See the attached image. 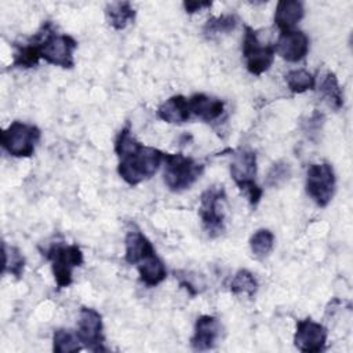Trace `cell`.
Segmentation results:
<instances>
[{"instance_id": "1", "label": "cell", "mask_w": 353, "mask_h": 353, "mask_svg": "<svg viewBox=\"0 0 353 353\" xmlns=\"http://www.w3.org/2000/svg\"><path fill=\"white\" fill-rule=\"evenodd\" d=\"M114 152L119 157L117 172L131 186L152 178L159 171L164 157V152L142 145L132 135L130 125H125L117 134Z\"/></svg>"}, {"instance_id": "2", "label": "cell", "mask_w": 353, "mask_h": 353, "mask_svg": "<svg viewBox=\"0 0 353 353\" xmlns=\"http://www.w3.org/2000/svg\"><path fill=\"white\" fill-rule=\"evenodd\" d=\"M40 47V57L46 62L72 69L74 66L73 52L77 48V41L70 34H59L51 21L43 22L39 32L32 37Z\"/></svg>"}, {"instance_id": "3", "label": "cell", "mask_w": 353, "mask_h": 353, "mask_svg": "<svg viewBox=\"0 0 353 353\" xmlns=\"http://www.w3.org/2000/svg\"><path fill=\"white\" fill-rule=\"evenodd\" d=\"M163 181L175 193L189 189L203 174L204 165L182 153H164Z\"/></svg>"}, {"instance_id": "4", "label": "cell", "mask_w": 353, "mask_h": 353, "mask_svg": "<svg viewBox=\"0 0 353 353\" xmlns=\"http://www.w3.org/2000/svg\"><path fill=\"white\" fill-rule=\"evenodd\" d=\"M226 192L223 185H212L200 196L199 215L203 229L210 237H218L225 232Z\"/></svg>"}, {"instance_id": "5", "label": "cell", "mask_w": 353, "mask_h": 353, "mask_svg": "<svg viewBox=\"0 0 353 353\" xmlns=\"http://www.w3.org/2000/svg\"><path fill=\"white\" fill-rule=\"evenodd\" d=\"M230 175L237 188L245 194L250 204L255 207L263 190L258 186L256 176V154L252 150L241 149L233 154L230 163Z\"/></svg>"}, {"instance_id": "6", "label": "cell", "mask_w": 353, "mask_h": 353, "mask_svg": "<svg viewBox=\"0 0 353 353\" xmlns=\"http://www.w3.org/2000/svg\"><path fill=\"white\" fill-rule=\"evenodd\" d=\"M58 288H66L73 281V269L83 265V251L77 244L55 243L46 251Z\"/></svg>"}, {"instance_id": "7", "label": "cell", "mask_w": 353, "mask_h": 353, "mask_svg": "<svg viewBox=\"0 0 353 353\" xmlns=\"http://www.w3.org/2000/svg\"><path fill=\"white\" fill-rule=\"evenodd\" d=\"M40 138L39 127L15 120L1 132V146L12 157H30Z\"/></svg>"}, {"instance_id": "8", "label": "cell", "mask_w": 353, "mask_h": 353, "mask_svg": "<svg viewBox=\"0 0 353 353\" xmlns=\"http://www.w3.org/2000/svg\"><path fill=\"white\" fill-rule=\"evenodd\" d=\"M336 186L334 168L330 163H313L306 171V193L319 205L327 207L332 200Z\"/></svg>"}, {"instance_id": "9", "label": "cell", "mask_w": 353, "mask_h": 353, "mask_svg": "<svg viewBox=\"0 0 353 353\" xmlns=\"http://www.w3.org/2000/svg\"><path fill=\"white\" fill-rule=\"evenodd\" d=\"M241 50L245 61V68L251 74L259 76L265 73L274 61V47L263 46L259 41L256 32L248 25L244 26Z\"/></svg>"}, {"instance_id": "10", "label": "cell", "mask_w": 353, "mask_h": 353, "mask_svg": "<svg viewBox=\"0 0 353 353\" xmlns=\"http://www.w3.org/2000/svg\"><path fill=\"white\" fill-rule=\"evenodd\" d=\"M77 336L81 345L91 352H106L102 316L92 307L83 306L79 312Z\"/></svg>"}, {"instance_id": "11", "label": "cell", "mask_w": 353, "mask_h": 353, "mask_svg": "<svg viewBox=\"0 0 353 353\" xmlns=\"http://www.w3.org/2000/svg\"><path fill=\"white\" fill-rule=\"evenodd\" d=\"M327 336L328 331L323 324L306 317L296 321L294 345L303 353H320L325 349Z\"/></svg>"}, {"instance_id": "12", "label": "cell", "mask_w": 353, "mask_h": 353, "mask_svg": "<svg viewBox=\"0 0 353 353\" xmlns=\"http://www.w3.org/2000/svg\"><path fill=\"white\" fill-rule=\"evenodd\" d=\"M274 51L287 62L302 61L309 51V37L302 30H285L280 32Z\"/></svg>"}, {"instance_id": "13", "label": "cell", "mask_w": 353, "mask_h": 353, "mask_svg": "<svg viewBox=\"0 0 353 353\" xmlns=\"http://www.w3.org/2000/svg\"><path fill=\"white\" fill-rule=\"evenodd\" d=\"M222 325L215 316L203 314L197 317L194 323V331L190 338V346L193 350L203 352L214 349L221 338Z\"/></svg>"}, {"instance_id": "14", "label": "cell", "mask_w": 353, "mask_h": 353, "mask_svg": "<svg viewBox=\"0 0 353 353\" xmlns=\"http://www.w3.org/2000/svg\"><path fill=\"white\" fill-rule=\"evenodd\" d=\"M125 262L130 265H138L146 258L156 254V250L150 240L141 230H130L127 232L125 240Z\"/></svg>"}, {"instance_id": "15", "label": "cell", "mask_w": 353, "mask_h": 353, "mask_svg": "<svg viewBox=\"0 0 353 353\" xmlns=\"http://www.w3.org/2000/svg\"><path fill=\"white\" fill-rule=\"evenodd\" d=\"M188 101H189V108L192 114H194L196 117L204 121L216 120L218 117H221L225 109L223 101L201 92L193 94L190 98H188Z\"/></svg>"}, {"instance_id": "16", "label": "cell", "mask_w": 353, "mask_h": 353, "mask_svg": "<svg viewBox=\"0 0 353 353\" xmlns=\"http://www.w3.org/2000/svg\"><path fill=\"white\" fill-rule=\"evenodd\" d=\"M192 116L189 101L183 95H172L157 109V117L170 124L186 123Z\"/></svg>"}, {"instance_id": "17", "label": "cell", "mask_w": 353, "mask_h": 353, "mask_svg": "<svg viewBox=\"0 0 353 353\" xmlns=\"http://www.w3.org/2000/svg\"><path fill=\"white\" fill-rule=\"evenodd\" d=\"M303 3L298 0H280L274 10V25L280 32L292 30L294 26L303 18Z\"/></svg>"}, {"instance_id": "18", "label": "cell", "mask_w": 353, "mask_h": 353, "mask_svg": "<svg viewBox=\"0 0 353 353\" xmlns=\"http://www.w3.org/2000/svg\"><path fill=\"white\" fill-rule=\"evenodd\" d=\"M319 97L334 110H339L343 106V92L339 85L338 77L334 72H325L317 84Z\"/></svg>"}, {"instance_id": "19", "label": "cell", "mask_w": 353, "mask_h": 353, "mask_svg": "<svg viewBox=\"0 0 353 353\" xmlns=\"http://www.w3.org/2000/svg\"><path fill=\"white\" fill-rule=\"evenodd\" d=\"M139 279L146 287H156L167 277V269L161 258L157 254L146 258L141 263L137 265Z\"/></svg>"}, {"instance_id": "20", "label": "cell", "mask_w": 353, "mask_h": 353, "mask_svg": "<svg viewBox=\"0 0 353 353\" xmlns=\"http://www.w3.org/2000/svg\"><path fill=\"white\" fill-rule=\"evenodd\" d=\"M137 11L130 1H114L106 6L105 15L109 25L116 30H123L135 19Z\"/></svg>"}, {"instance_id": "21", "label": "cell", "mask_w": 353, "mask_h": 353, "mask_svg": "<svg viewBox=\"0 0 353 353\" xmlns=\"http://www.w3.org/2000/svg\"><path fill=\"white\" fill-rule=\"evenodd\" d=\"M83 345L76 331L69 328H57L52 334V350L55 353H74L81 350Z\"/></svg>"}, {"instance_id": "22", "label": "cell", "mask_w": 353, "mask_h": 353, "mask_svg": "<svg viewBox=\"0 0 353 353\" xmlns=\"http://www.w3.org/2000/svg\"><path fill=\"white\" fill-rule=\"evenodd\" d=\"M40 59H41L40 47L34 40L30 39L25 44L15 46L12 66L14 68H33L39 63Z\"/></svg>"}, {"instance_id": "23", "label": "cell", "mask_w": 353, "mask_h": 353, "mask_svg": "<svg viewBox=\"0 0 353 353\" xmlns=\"http://www.w3.org/2000/svg\"><path fill=\"white\" fill-rule=\"evenodd\" d=\"M284 79L288 90L294 94H302L316 87V77L305 69H292L285 73Z\"/></svg>"}, {"instance_id": "24", "label": "cell", "mask_w": 353, "mask_h": 353, "mask_svg": "<svg viewBox=\"0 0 353 353\" xmlns=\"http://www.w3.org/2000/svg\"><path fill=\"white\" fill-rule=\"evenodd\" d=\"M25 269V256L19 248L3 243V273H10L21 279Z\"/></svg>"}, {"instance_id": "25", "label": "cell", "mask_w": 353, "mask_h": 353, "mask_svg": "<svg viewBox=\"0 0 353 353\" xmlns=\"http://www.w3.org/2000/svg\"><path fill=\"white\" fill-rule=\"evenodd\" d=\"M274 247V234L269 229H258L250 239V248L255 258H266Z\"/></svg>"}, {"instance_id": "26", "label": "cell", "mask_w": 353, "mask_h": 353, "mask_svg": "<svg viewBox=\"0 0 353 353\" xmlns=\"http://www.w3.org/2000/svg\"><path fill=\"white\" fill-rule=\"evenodd\" d=\"M256 290H258V281H256L255 276L247 269L237 270V273L233 276V279L230 281V291L234 295L244 294V295L252 298L255 295Z\"/></svg>"}, {"instance_id": "27", "label": "cell", "mask_w": 353, "mask_h": 353, "mask_svg": "<svg viewBox=\"0 0 353 353\" xmlns=\"http://www.w3.org/2000/svg\"><path fill=\"white\" fill-rule=\"evenodd\" d=\"M237 17L233 14H223L221 17H211L207 19L204 28H203V33L208 37L216 36V34H222V33H229L232 30H234V28L237 26Z\"/></svg>"}, {"instance_id": "28", "label": "cell", "mask_w": 353, "mask_h": 353, "mask_svg": "<svg viewBox=\"0 0 353 353\" xmlns=\"http://www.w3.org/2000/svg\"><path fill=\"white\" fill-rule=\"evenodd\" d=\"M291 175V167L288 163L284 161H277L272 165L268 178H266V183L272 188L274 186H280L281 183H284Z\"/></svg>"}, {"instance_id": "29", "label": "cell", "mask_w": 353, "mask_h": 353, "mask_svg": "<svg viewBox=\"0 0 353 353\" xmlns=\"http://www.w3.org/2000/svg\"><path fill=\"white\" fill-rule=\"evenodd\" d=\"M212 3L211 1H185L183 3V8L188 14H193V12H197L200 11L201 8H205V7H211Z\"/></svg>"}]
</instances>
